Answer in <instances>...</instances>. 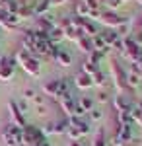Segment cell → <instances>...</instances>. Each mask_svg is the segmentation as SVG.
Returning a JSON list of instances; mask_svg holds the SVG:
<instances>
[{
  "label": "cell",
  "instance_id": "1",
  "mask_svg": "<svg viewBox=\"0 0 142 146\" xmlns=\"http://www.w3.org/2000/svg\"><path fill=\"white\" fill-rule=\"evenodd\" d=\"M14 58H16V62H18L27 74H31V76H39V74H41V64H39V60L33 58L31 55H27L23 49H20V51L14 55Z\"/></svg>",
  "mask_w": 142,
  "mask_h": 146
},
{
  "label": "cell",
  "instance_id": "2",
  "mask_svg": "<svg viewBox=\"0 0 142 146\" xmlns=\"http://www.w3.org/2000/svg\"><path fill=\"white\" fill-rule=\"evenodd\" d=\"M2 138L6 146H18V144H23V129L18 127V125H6L4 131H2Z\"/></svg>",
  "mask_w": 142,
  "mask_h": 146
},
{
  "label": "cell",
  "instance_id": "3",
  "mask_svg": "<svg viewBox=\"0 0 142 146\" xmlns=\"http://www.w3.org/2000/svg\"><path fill=\"white\" fill-rule=\"evenodd\" d=\"M111 72H113V84L117 86V90L123 92H134L127 86V70H123L117 60H111Z\"/></svg>",
  "mask_w": 142,
  "mask_h": 146
},
{
  "label": "cell",
  "instance_id": "4",
  "mask_svg": "<svg viewBox=\"0 0 142 146\" xmlns=\"http://www.w3.org/2000/svg\"><path fill=\"white\" fill-rule=\"evenodd\" d=\"M16 58L14 56H2L0 58V80L8 82L14 76V68H16Z\"/></svg>",
  "mask_w": 142,
  "mask_h": 146
},
{
  "label": "cell",
  "instance_id": "5",
  "mask_svg": "<svg viewBox=\"0 0 142 146\" xmlns=\"http://www.w3.org/2000/svg\"><path fill=\"white\" fill-rule=\"evenodd\" d=\"M39 140H45V135L41 133V129L33 127V125H25L23 127V144L29 146L33 142H39Z\"/></svg>",
  "mask_w": 142,
  "mask_h": 146
},
{
  "label": "cell",
  "instance_id": "6",
  "mask_svg": "<svg viewBox=\"0 0 142 146\" xmlns=\"http://www.w3.org/2000/svg\"><path fill=\"white\" fill-rule=\"evenodd\" d=\"M99 22H103L109 29H117V27H121V25H125V18H121L119 14H115L113 10L109 12H101V16H99Z\"/></svg>",
  "mask_w": 142,
  "mask_h": 146
},
{
  "label": "cell",
  "instance_id": "7",
  "mask_svg": "<svg viewBox=\"0 0 142 146\" xmlns=\"http://www.w3.org/2000/svg\"><path fill=\"white\" fill-rule=\"evenodd\" d=\"M53 27H56L55 20H53V16H49V14H45V16H39V18H35V31H43V33H49Z\"/></svg>",
  "mask_w": 142,
  "mask_h": 146
},
{
  "label": "cell",
  "instance_id": "8",
  "mask_svg": "<svg viewBox=\"0 0 142 146\" xmlns=\"http://www.w3.org/2000/svg\"><path fill=\"white\" fill-rule=\"evenodd\" d=\"M8 107H10V115H12V121H14V125H18V127H25V119H23V113H22V109L18 107V103L14 100H10L8 101Z\"/></svg>",
  "mask_w": 142,
  "mask_h": 146
},
{
  "label": "cell",
  "instance_id": "9",
  "mask_svg": "<svg viewBox=\"0 0 142 146\" xmlns=\"http://www.w3.org/2000/svg\"><path fill=\"white\" fill-rule=\"evenodd\" d=\"M53 60L58 66H70L72 64V55L68 51H64V49H56L55 55H53Z\"/></svg>",
  "mask_w": 142,
  "mask_h": 146
},
{
  "label": "cell",
  "instance_id": "10",
  "mask_svg": "<svg viewBox=\"0 0 142 146\" xmlns=\"http://www.w3.org/2000/svg\"><path fill=\"white\" fill-rule=\"evenodd\" d=\"M43 92L51 98H60V80H49L43 84Z\"/></svg>",
  "mask_w": 142,
  "mask_h": 146
},
{
  "label": "cell",
  "instance_id": "11",
  "mask_svg": "<svg viewBox=\"0 0 142 146\" xmlns=\"http://www.w3.org/2000/svg\"><path fill=\"white\" fill-rule=\"evenodd\" d=\"M113 105H115V111H131V103L127 101V96H123V94H119V96H115V100H113Z\"/></svg>",
  "mask_w": 142,
  "mask_h": 146
},
{
  "label": "cell",
  "instance_id": "12",
  "mask_svg": "<svg viewBox=\"0 0 142 146\" xmlns=\"http://www.w3.org/2000/svg\"><path fill=\"white\" fill-rule=\"evenodd\" d=\"M74 84H76L78 88H82V90H88V88H92V86H94L92 76H88V74H84V72H78V74H76Z\"/></svg>",
  "mask_w": 142,
  "mask_h": 146
},
{
  "label": "cell",
  "instance_id": "13",
  "mask_svg": "<svg viewBox=\"0 0 142 146\" xmlns=\"http://www.w3.org/2000/svg\"><path fill=\"white\" fill-rule=\"evenodd\" d=\"M78 47H80V51H84V53H94V43H92V37H88V35H82L80 39L76 41Z\"/></svg>",
  "mask_w": 142,
  "mask_h": 146
},
{
  "label": "cell",
  "instance_id": "14",
  "mask_svg": "<svg viewBox=\"0 0 142 146\" xmlns=\"http://www.w3.org/2000/svg\"><path fill=\"white\" fill-rule=\"evenodd\" d=\"M76 101H78V107H80L84 113L92 111V109H94V105H96V100H92V98H88V96H82V98L76 100Z\"/></svg>",
  "mask_w": 142,
  "mask_h": 146
},
{
  "label": "cell",
  "instance_id": "15",
  "mask_svg": "<svg viewBox=\"0 0 142 146\" xmlns=\"http://www.w3.org/2000/svg\"><path fill=\"white\" fill-rule=\"evenodd\" d=\"M101 37H103V41H105V45L109 47V45H115L117 41H119V33L115 31V29H107L105 33H99Z\"/></svg>",
  "mask_w": 142,
  "mask_h": 146
},
{
  "label": "cell",
  "instance_id": "16",
  "mask_svg": "<svg viewBox=\"0 0 142 146\" xmlns=\"http://www.w3.org/2000/svg\"><path fill=\"white\" fill-rule=\"evenodd\" d=\"M49 6H51L49 0H41L39 4L33 2V16H37V18H39V16H45V12L49 10Z\"/></svg>",
  "mask_w": 142,
  "mask_h": 146
},
{
  "label": "cell",
  "instance_id": "17",
  "mask_svg": "<svg viewBox=\"0 0 142 146\" xmlns=\"http://www.w3.org/2000/svg\"><path fill=\"white\" fill-rule=\"evenodd\" d=\"M47 35H49V41H51L53 45H56L58 41H62V39H64V33H62V29H60V27H53Z\"/></svg>",
  "mask_w": 142,
  "mask_h": 146
},
{
  "label": "cell",
  "instance_id": "18",
  "mask_svg": "<svg viewBox=\"0 0 142 146\" xmlns=\"http://www.w3.org/2000/svg\"><path fill=\"white\" fill-rule=\"evenodd\" d=\"M92 146H107V142H105V129H103V127L98 129V133H96V136H94V144Z\"/></svg>",
  "mask_w": 142,
  "mask_h": 146
},
{
  "label": "cell",
  "instance_id": "19",
  "mask_svg": "<svg viewBox=\"0 0 142 146\" xmlns=\"http://www.w3.org/2000/svg\"><path fill=\"white\" fill-rule=\"evenodd\" d=\"M98 70H99V66L94 64V62H90V60H84V62H82V72L88 74V76H94Z\"/></svg>",
  "mask_w": 142,
  "mask_h": 146
},
{
  "label": "cell",
  "instance_id": "20",
  "mask_svg": "<svg viewBox=\"0 0 142 146\" xmlns=\"http://www.w3.org/2000/svg\"><path fill=\"white\" fill-rule=\"evenodd\" d=\"M76 16L78 18H88V16H90V8H88V4L84 0H80L76 4Z\"/></svg>",
  "mask_w": 142,
  "mask_h": 146
},
{
  "label": "cell",
  "instance_id": "21",
  "mask_svg": "<svg viewBox=\"0 0 142 146\" xmlns=\"http://www.w3.org/2000/svg\"><path fill=\"white\" fill-rule=\"evenodd\" d=\"M140 80H142V78L138 76V74H134V72H129V74H127V86H129L131 90H134V88L140 84Z\"/></svg>",
  "mask_w": 142,
  "mask_h": 146
},
{
  "label": "cell",
  "instance_id": "22",
  "mask_svg": "<svg viewBox=\"0 0 142 146\" xmlns=\"http://www.w3.org/2000/svg\"><path fill=\"white\" fill-rule=\"evenodd\" d=\"M92 82H94V86H105V84H107V78H105V74H103L101 70H98V72L92 76Z\"/></svg>",
  "mask_w": 142,
  "mask_h": 146
},
{
  "label": "cell",
  "instance_id": "23",
  "mask_svg": "<svg viewBox=\"0 0 142 146\" xmlns=\"http://www.w3.org/2000/svg\"><path fill=\"white\" fill-rule=\"evenodd\" d=\"M66 135H68V138H70V142H72V140H80V138H82V135L78 133V131L74 129V127H68Z\"/></svg>",
  "mask_w": 142,
  "mask_h": 146
},
{
  "label": "cell",
  "instance_id": "24",
  "mask_svg": "<svg viewBox=\"0 0 142 146\" xmlns=\"http://www.w3.org/2000/svg\"><path fill=\"white\" fill-rule=\"evenodd\" d=\"M103 58V53H99V51H94V53H90V62H94V64H99V60Z\"/></svg>",
  "mask_w": 142,
  "mask_h": 146
},
{
  "label": "cell",
  "instance_id": "25",
  "mask_svg": "<svg viewBox=\"0 0 142 146\" xmlns=\"http://www.w3.org/2000/svg\"><path fill=\"white\" fill-rule=\"evenodd\" d=\"M31 101L35 103V105H37V107H39V105H45V103H47V100H45V96H39V94H35Z\"/></svg>",
  "mask_w": 142,
  "mask_h": 146
},
{
  "label": "cell",
  "instance_id": "26",
  "mask_svg": "<svg viewBox=\"0 0 142 146\" xmlns=\"http://www.w3.org/2000/svg\"><path fill=\"white\" fill-rule=\"evenodd\" d=\"M96 101H99V103H107V101H109V94H107V92H99L98 98H96Z\"/></svg>",
  "mask_w": 142,
  "mask_h": 146
},
{
  "label": "cell",
  "instance_id": "27",
  "mask_svg": "<svg viewBox=\"0 0 142 146\" xmlns=\"http://www.w3.org/2000/svg\"><path fill=\"white\" fill-rule=\"evenodd\" d=\"M105 4H107L109 8H113V10H115V8H119L121 4H123V0H107Z\"/></svg>",
  "mask_w": 142,
  "mask_h": 146
},
{
  "label": "cell",
  "instance_id": "28",
  "mask_svg": "<svg viewBox=\"0 0 142 146\" xmlns=\"http://www.w3.org/2000/svg\"><path fill=\"white\" fill-rule=\"evenodd\" d=\"M33 96H35V92H33L31 88H25V90H23V98H25V100H33Z\"/></svg>",
  "mask_w": 142,
  "mask_h": 146
},
{
  "label": "cell",
  "instance_id": "29",
  "mask_svg": "<svg viewBox=\"0 0 142 146\" xmlns=\"http://www.w3.org/2000/svg\"><path fill=\"white\" fill-rule=\"evenodd\" d=\"M90 117H92L94 121H98V119H101V111H98V109H92V111H90Z\"/></svg>",
  "mask_w": 142,
  "mask_h": 146
},
{
  "label": "cell",
  "instance_id": "30",
  "mask_svg": "<svg viewBox=\"0 0 142 146\" xmlns=\"http://www.w3.org/2000/svg\"><path fill=\"white\" fill-rule=\"evenodd\" d=\"M6 16H8V12H6L4 8H2V6H0V25L4 23V20H6Z\"/></svg>",
  "mask_w": 142,
  "mask_h": 146
},
{
  "label": "cell",
  "instance_id": "31",
  "mask_svg": "<svg viewBox=\"0 0 142 146\" xmlns=\"http://www.w3.org/2000/svg\"><path fill=\"white\" fill-rule=\"evenodd\" d=\"M37 113H39V115H45V113H47V107H45V105H39V107H37Z\"/></svg>",
  "mask_w": 142,
  "mask_h": 146
},
{
  "label": "cell",
  "instance_id": "32",
  "mask_svg": "<svg viewBox=\"0 0 142 146\" xmlns=\"http://www.w3.org/2000/svg\"><path fill=\"white\" fill-rule=\"evenodd\" d=\"M68 146H84V144H82L80 140H72V142H70V144H68Z\"/></svg>",
  "mask_w": 142,
  "mask_h": 146
},
{
  "label": "cell",
  "instance_id": "33",
  "mask_svg": "<svg viewBox=\"0 0 142 146\" xmlns=\"http://www.w3.org/2000/svg\"><path fill=\"white\" fill-rule=\"evenodd\" d=\"M64 0H49V4H62Z\"/></svg>",
  "mask_w": 142,
  "mask_h": 146
},
{
  "label": "cell",
  "instance_id": "34",
  "mask_svg": "<svg viewBox=\"0 0 142 146\" xmlns=\"http://www.w3.org/2000/svg\"><path fill=\"white\" fill-rule=\"evenodd\" d=\"M6 2H8V0H0V6H4V4H6Z\"/></svg>",
  "mask_w": 142,
  "mask_h": 146
},
{
  "label": "cell",
  "instance_id": "35",
  "mask_svg": "<svg viewBox=\"0 0 142 146\" xmlns=\"http://www.w3.org/2000/svg\"><path fill=\"white\" fill-rule=\"evenodd\" d=\"M136 2H138V4H142V0H136Z\"/></svg>",
  "mask_w": 142,
  "mask_h": 146
},
{
  "label": "cell",
  "instance_id": "36",
  "mask_svg": "<svg viewBox=\"0 0 142 146\" xmlns=\"http://www.w3.org/2000/svg\"><path fill=\"white\" fill-rule=\"evenodd\" d=\"M0 37H2V29H0Z\"/></svg>",
  "mask_w": 142,
  "mask_h": 146
},
{
  "label": "cell",
  "instance_id": "37",
  "mask_svg": "<svg viewBox=\"0 0 142 146\" xmlns=\"http://www.w3.org/2000/svg\"><path fill=\"white\" fill-rule=\"evenodd\" d=\"M0 58H2V55H0Z\"/></svg>",
  "mask_w": 142,
  "mask_h": 146
}]
</instances>
